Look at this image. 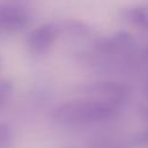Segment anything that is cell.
<instances>
[{"label": "cell", "instance_id": "cell-1", "mask_svg": "<svg viewBox=\"0 0 148 148\" xmlns=\"http://www.w3.org/2000/svg\"><path fill=\"white\" fill-rule=\"evenodd\" d=\"M120 105L104 99L84 97L68 101L58 105L51 113V117L66 125H84L104 121L112 118Z\"/></svg>", "mask_w": 148, "mask_h": 148}, {"label": "cell", "instance_id": "cell-2", "mask_svg": "<svg viewBox=\"0 0 148 148\" xmlns=\"http://www.w3.org/2000/svg\"><path fill=\"white\" fill-rule=\"evenodd\" d=\"M77 94L123 105L130 95V87L119 82H95L77 88Z\"/></svg>", "mask_w": 148, "mask_h": 148}, {"label": "cell", "instance_id": "cell-3", "mask_svg": "<svg viewBox=\"0 0 148 148\" xmlns=\"http://www.w3.org/2000/svg\"><path fill=\"white\" fill-rule=\"evenodd\" d=\"M60 29L56 23H45L34 29L27 37V46L32 54H44L59 37Z\"/></svg>", "mask_w": 148, "mask_h": 148}, {"label": "cell", "instance_id": "cell-4", "mask_svg": "<svg viewBox=\"0 0 148 148\" xmlns=\"http://www.w3.org/2000/svg\"><path fill=\"white\" fill-rule=\"evenodd\" d=\"M57 24L60 29V34H65L72 37H90L94 34V30L80 20L66 18L57 22Z\"/></svg>", "mask_w": 148, "mask_h": 148}, {"label": "cell", "instance_id": "cell-5", "mask_svg": "<svg viewBox=\"0 0 148 148\" xmlns=\"http://www.w3.org/2000/svg\"><path fill=\"white\" fill-rule=\"evenodd\" d=\"M30 22V15L0 16V34H12L24 29Z\"/></svg>", "mask_w": 148, "mask_h": 148}, {"label": "cell", "instance_id": "cell-6", "mask_svg": "<svg viewBox=\"0 0 148 148\" xmlns=\"http://www.w3.org/2000/svg\"><path fill=\"white\" fill-rule=\"evenodd\" d=\"M10 15H30V12L23 6L0 2V16H10Z\"/></svg>", "mask_w": 148, "mask_h": 148}, {"label": "cell", "instance_id": "cell-7", "mask_svg": "<svg viewBox=\"0 0 148 148\" xmlns=\"http://www.w3.org/2000/svg\"><path fill=\"white\" fill-rule=\"evenodd\" d=\"M12 90H13V82L6 77L0 79V106H2L3 103L7 101Z\"/></svg>", "mask_w": 148, "mask_h": 148}, {"label": "cell", "instance_id": "cell-8", "mask_svg": "<svg viewBox=\"0 0 148 148\" xmlns=\"http://www.w3.org/2000/svg\"><path fill=\"white\" fill-rule=\"evenodd\" d=\"M12 140V128L6 123H0V148H7Z\"/></svg>", "mask_w": 148, "mask_h": 148}, {"label": "cell", "instance_id": "cell-9", "mask_svg": "<svg viewBox=\"0 0 148 148\" xmlns=\"http://www.w3.org/2000/svg\"><path fill=\"white\" fill-rule=\"evenodd\" d=\"M89 148H121V146L114 141L108 140V139H101L92 142Z\"/></svg>", "mask_w": 148, "mask_h": 148}, {"label": "cell", "instance_id": "cell-10", "mask_svg": "<svg viewBox=\"0 0 148 148\" xmlns=\"http://www.w3.org/2000/svg\"><path fill=\"white\" fill-rule=\"evenodd\" d=\"M131 142L134 146H140V147L145 146V147H147L148 146V130L134 135Z\"/></svg>", "mask_w": 148, "mask_h": 148}, {"label": "cell", "instance_id": "cell-11", "mask_svg": "<svg viewBox=\"0 0 148 148\" xmlns=\"http://www.w3.org/2000/svg\"><path fill=\"white\" fill-rule=\"evenodd\" d=\"M146 59H147V65H148V49L146 51ZM145 95L146 97H148V74H147V81H146V86H145Z\"/></svg>", "mask_w": 148, "mask_h": 148}, {"label": "cell", "instance_id": "cell-12", "mask_svg": "<svg viewBox=\"0 0 148 148\" xmlns=\"http://www.w3.org/2000/svg\"><path fill=\"white\" fill-rule=\"evenodd\" d=\"M141 112H142V114H143V117L148 119V108H146V106H143V108H141Z\"/></svg>", "mask_w": 148, "mask_h": 148}, {"label": "cell", "instance_id": "cell-13", "mask_svg": "<svg viewBox=\"0 0 148 148\" xmlns=\"http://www.w3.org/2000/svg\"><path fill=\"white\" fill-rule=\"evenodd\" d=\"M14 1H17V0H14Z\"/></svg>", "mask_w": 148, "mask_h": 148}, {"label": "cell", "instance_id": "cell-14", "mask_svg": "<svg viewBox=\"0 0 148 148\" xmlns=\"http://www.w3.org/2000/svg\"><path fill=\"white\" fill-rule=\"evenodd\" d=\"M0 62H1V59H0Z\"/></svg>", "mask_w": 148, "mask_h": 148}]
</instances>
